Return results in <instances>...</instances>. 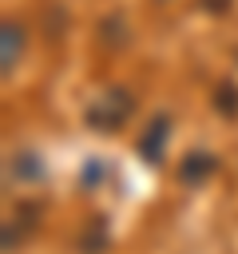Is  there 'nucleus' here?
<instances>
[{"label": "nucleus", "instance_id": "4", "mask_svg": "<svg viewBox=\"0 0 238 254\" xmlns=\"http://www.w3.org/2000/svg\"><path fill=\"white\" fill-rule=\"evenodd\" d=\"M210 171H214V159L202 155V151H194V155H186V159L178 163V175H182L186 183H198V179H206Z\"/></svg>", "mask_w": 238, "mask_h": 254}, {"label": "nucleus", "instance_id": "6", "mask_svg": "<svg viewBox=\"0 0 238 254\" xmlns=\"http://www.w3.org/2000/svg\"><path fill=\"white\" fill-rule=\"evenodd\" d=\"M103 175H107V167H103V163H99V159H91V163H87V167H83V187H91V183H99V179H103Z\"/></svg>", "mask_w": 238, "mask_h": 254}, {"label": "nucleus", "instance_id": "8", "mask_svg": "<svg viewBox=\"0 0 238 254\" xmlns=\"http://www.w3.org/2000/svg\"><path fill=\"white\" fill-rule=\"evenodd\" d=\"M159 4H167V0H159Z\"/></svg>", "mask_w": 238, "mask_h": 254}, {"label": "nucleus", "instance_id": "5", "mask_svg": "<svg viewBox=\"0 0 238 254\" xmlns=\"http://www.w3.org/2000/svg\"><path fill=\"white\" fill-rule=\"evenodd\" d=\"M214 103H218V107H222L226 115H234V111H238V99H234V87H226V83H222V87H218V99H214Z\"/></svg>", "mask_w": 238, "mask_h": 254}, {"label": "nucleus", "instance_id": "2", "mask_svg": "<svg viewBox=\"0 0 238 254\" xmlns=\"http://www.w3.org/2000/svg\"><path fill=\"white\" fill-rule=\"evenodd\" d=\"M167 135H171V119H167V115H155V119L143 127V135H139V155H143L147 163H159Z\"/></svg>", "mask_w": 238, "mask_h": 254}, {"label": "nucleus", "instance_id": "1", "mask_svg": "<svg viewBox=\"0 0 238 254\" xmlns=\"http://www.w3.org/2000/svg\"><path fill=\"white\" fill-rule=\"evenodd\" d=\"M131 111H135V99H131L123 87H111V91H103V95L87 107V123L99 127V131H119V127L131 119Z\"/></svg>", "mask_w": 238, "mask_h": 254}, {"label": "nucleus", "instance_id": "7", "mask_svg": "<svg viewBox=\"0 0 238 254\" xmlns=\"http://www.w3.org/2000/svg\"><path fill=\"white\" fill-rule=\"evenodd\" d=\"M198 4H202L206 12H214V16H222V12L230 8V0H198Z\"/></svg>", "mask_w": 238, "mask_h": 254}, {"label": "nucleus", "instance_id": "3", "mask_svg": "<svg viewBox=\"0 0 238 254\" xmlns=\"http://www.w3.org/2000/svg\"><path fill=\"white\" fill-rule=\"evenodd\" d=\"M20 56H24V28H20L16 20H8V24H4V48H0V67H4V75H12V67L20 64Z\"/></svg>", "mask_w": 238, "mask_h": 254}]
</instances>
